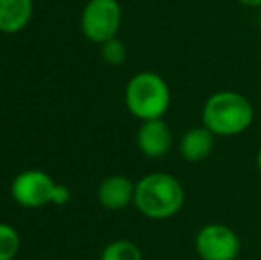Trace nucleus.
<instances>
[{"mask_svg":"<svg viewBox=\"0 0 261 260\" xmlns=\"http://www.w3.org/2000/svg\"><path fill=\"white\" fill-rule=\"evenodd\" d=\"M34 0H0V32L18 34L32 20Z\"/></svg>","mask_w":261,"mask_h":260,"instance_id":"10","label":"nucleus"},{"mask_svg":"<svg viewBox=\"0 0 261 260\" xmlns=\"http://www.w3.org/2000/svg\"><path fill=\"white\" fill-rule=\"evenodd\" d=\"M256 166H258V170L261 173V148L258 150V153H256Z\"/></svg>","mask_w":261,"mask_h":260,"instance_id":"16","label":"nucleus"},{"mask_svg":"<svg viewBox=\"0 0 261 260\" xmlns=\"http://www.w3.org/2000/svg\"><path fill=\"white\" fill-rule=\"evenodd\" d=\"M185 203V189L171 173H148L135 184L134 205L149 219H169L181 210Z\"/></svg>","mask_w":261,"mask_h":260,"instance_id":"2","label":"nucleus"},{"mask_svg":"<svg viewBox=\"0 0 261 260\" xmlns=\"http://www.w3.org/2000/svg\"><path fill=\"white\" fill-rule=\"evenodd\" d=\"M123 9L117 0H89L80 14V29L89 41L101 43L117 38Z\"/></svg>","mask_w":261,"mask_h":260,"instance_id":"4","label":"nucleus"},{"mask_svg":"<svg viewBox=\"0 0 261 260\" xmlns=\"http://www.w3.org/2000/svg\"><path fill=\"white\" fill-rule=\"evenodd\" d=\"M96 196L107 210H123L134 203L135 184L124 175H110L98 185Z\"/></svg>","mask_w":261,"mask_h":260,"instance_id":"8","label":"nucleus"},{"mask_svg":"<svg viewBox=\"0 0 261 260\" xmlns=\"http://www.w3.org/2000/svg\"><path fill=\"white\" fill-rule=\"evenodd\" d=\"M20 233L14 226L0 223V260H14L20 251Z\"/></svg>","mask_w":261,"mask_h":260,"instance_id":"12","label":"nucleus"},{"mask_svg":"<svg viewBox=\"0 0 261 260\" xmlns=\"http://www.w3.org/2000/svg\"><path fill=\"white\" fill-rule=\"evenodd\" d=\"M203 125L217 137H234L244 134L254 122V107L245 94L222 89L210 94L201 111Z\"/></svg>","mask_w":261,"mask_h":260,"instance_id":"1","label":"nucleus"},{"mask_svg":"<svg viewBox=\"0 0 261 260\" xmlns=\"http://www.w3.org/2000/svg\"><path fill=\"white\" fill-rule=\"evenodd\" d=\"M172 102L167 80L155 72H139L124 87V104L141 122L164 118Z\"/></svg>","mask_w":261,"mask_h":260,"instance_id":"3","label":"nucleus"},{"mask_svg":"<svg viewBox=\"0 0 261 260\" xmlns=\"http://www.w3.org/2000/svg\"><path fill=\"white\" fill-rule=\"evenodd\" d=\"M245 7H261V0H237Z\"/></svg>","mask_w":261,"mask_h":260,"instance_id":"15","label":"nucleus"},{"mask_svg":"<svg viewBox=\"0 0 261 260\" xmlns=\"http://www.w3.org/2000/svg\"><path fill=\"white\" fill-rule=\"evenodd\" d=\"M69 198H71V193H69V189L66 187V185L55 184L54 193H52V203L54 205H64V203H68Z\"/></svg>","mask_w":261,"mask_h":260,"instance_id":"14","label":"nucleus"},{"mask_svg":"<svg viewBox=\"0 0 261 260\" xmlns=\"http://www.w3.org/2000/svg\"><path fill=\"white\" fill-rule=\"evenodd\" d=\"M57 182L41 170H25L11 182V196L23 208H41L52 203V193Z\"/></svg>","mask_w":261,"mask_h":260,"instance_id":"6","label":"nucleus"},{"mask_svg":"<svg viewBox=\"0 0 261 260\" xmlns=\"http://www.w3.org/2000/svg\"><path fill=\"white\" fill-rule=\"evenodd\" d=\"M100 260H142V251L132 241L117 239L103 248Z\"/></svg>","mask_w":261,"mask_h":260,"instance_id":"11","label":"nucleus"},{"mask_svg":"<svg viewBox=\"0 0 261 260\" xmlns=\"http://www.w3.org/2000/svg\"><path fill=\"white\" fill-rule=\"evenodd\" d=\"M101 57H103V61L107 64L121 66L128 57L126 45H124L119 38L109 39V41L101 43Z\"/></svg>","mask_w":261,"mask_h":260,"instance_id":"13","label":"nucleus"},{"mask_svg":"<svg viewBox=\"0 0 261 260\" xmlns=\"http://www.w3.org/2000/svg\"><path fill=\"white\" fill-rule=\"evenodd\" d=\"M137 148L149 159H162L172 148V130L164 118L141 122L137 130Z\"/></svg>","mask_w":261,"mask_h":260,"instance_id":"7","label":"nucleus"},{"mask_svg":"<svg viewBox=\"0 0 261 260\" xmlns=\"http://www.w3.org/2000/svg\"><path fill=\"white\" fill-rule=\"evenodd\" d=\"M217 135L204 125L192 127L181 135L178 143V152L185 162H201L212 155L215 148Z\"/></svg>","mask_w":261,"mask_h":260,"instance_id":"9","label":"nucleus"},{"mask_svg":"<svg viewBox=\"0 0 261 260\" xmlns=\"http://www.w3.org/2000/svg\"><path fill=\"white\" fill-rule=\"evenodd\" d=\"M194 248L201 260H237L242 251V241L231 226L208 223L197 230Z\"/></svg>","mask_w":261,"mask_h":260,"instance_id":"5","label":"nucleus"}]
</instances>
